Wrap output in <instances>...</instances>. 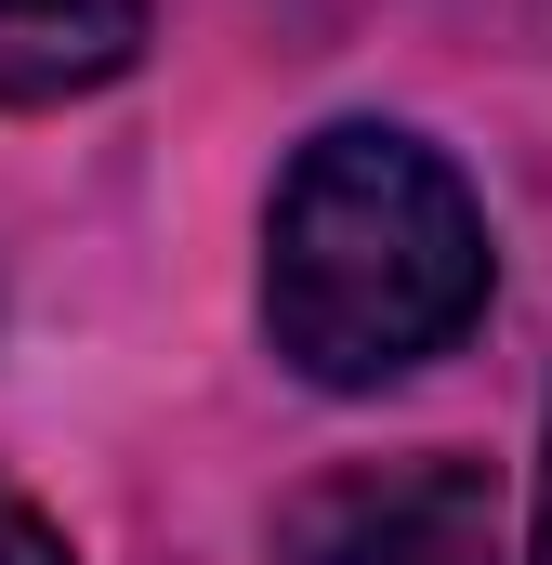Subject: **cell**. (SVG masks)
Segmentation results:
<instances>
[{"mask_svg": "<svg viewBox=\"0 0 552 565\" xmlns=\"http://www.w3.org/2000/svg\"><path fill=\"white\" fill-rule=\"evenodd\" d=\"M0 565H66V540H53V526L13 500V487H0Z\"/></svg>", "mask_w": 552, "mask_h": 565, "instance_id": "277c9868", "label": "cell"}, {"mask_svg": "<svg viewBox=\"0 0 552 565\" xmlns=\"http://www.w3.org/2000/svg\"><path fill=\"white\" fill-rule=\"evenodd\" d=\"M487 316V211L421 132L342 119L289 158L264 211V329L329 395L408 382Z\"/></svg>", "mask_w": 552, "mask_h": 565, "instance_id": "6da1fadb", "label": "cell"}, {"mask_svg": "<svg viewBox=\"0 0 552 565\" xmlns=\"http://www.w3.org/2000/svg\"><path fill=\"white\" fill-rule=\"evenodd\" d=\"M276 553L289 565H500V487L460 447L369 460V473L302 487L276 513Z\"/></svg>", "mask_w": 552, "mask_h": 565, "instance_id": "7a4b0ae2", "label": "cell"}, {"mask_svg": "<svg viewBox=\"0 0 552 565\" xmlns=\"http://www.w3.org/2000/svg\"><path fill=\"white\" fill-rule=\"evenodd\" d=\"M145 53V0H0V106L106 93Z\"/></svg>", "mask_w": 552, "mask_h": 565, "instance_id": "3957f363", "label": "cell"}, {"mask_svg": "<svg viewBox=\"0 0 552 565\" xmlns=\"http://www.w3.org/2000/svg\"><path fill=\"white\" fill-rule=\"evenodd\" d=\"M527 565H552V460H540V553H527Z\"/></svg>", "mask_w": 552, "mask_h": 565, "instance_id": "5b68a950", "label": "cell"}]
</instances>
